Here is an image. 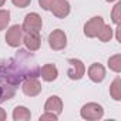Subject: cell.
Masks as SVG:
<instances>
[{
	"label": "cell",
	"instance_id": "9c48e42d",
	"mask_svg": "<svg viewBox=\"0 0 121 121\" xmlns=\"http://www.w3.org/2000/svg\"><path fill=\"white\" fill-rule=\"evenodd\" d=\"M87 74H88V78L93 81V83H103L104 78H105V67L100 63H93L88 70H87Z\"/></svg>",
	"mask_w": 121,
	"mask_h": 121
},
{
	"label": "cell",
	"instance_id": "52a82bcc",
	"mask_svg": "<svg viewBox=\"0 0 121 121\" xmlns=\"http://www.w3.org/2000/svg\"><path fill=\"white\" fill-rule=\"evenodd\" d=\"M104 26V19L101 16H94L91 17L86 24H84V36L88 39H94L97 37L98 31L101 30V27Z\"/></svg>",
	"mask_w": 121,
	"mask_h": 121
},
{
	"label": "cell",
	"instance_id": "2e32d148",
	"mask_svg": "<svg viewBox=\"0 0 121 121\" xmlns=\"http://www.w3.org/2000/svg\"><path fill=\"white\" fill-rule=\"evenodd\" d=\"M108 67L114 73L121 71V54H115V56H111L108 58Z\"/></svg>",
	"mask_w": 121,
	"mask_h": 121
},
{
	"label": "cell",
	"instance_id": "30bf717a",
	"mask_svg": "<svg viewBox=\"0 0 121 121\" xmlns=\"http://www.w3.org/2000/svg\"><path fill=\"white\" fill-rule=\"evenodd\" d=\"M44 111L54 112L60 117V114L63 112V100L58 95H50L44 103Z\"/></svg>",
	"mask_w": 121,
	"mask_h": 121
},
{
	"label": "cell",
	"instance_id": "44dd1931",
	"mask_svg": "<svg viewBox=\"0 0 121 121\" xmlns=\"http://www.w3.org/2000/svg\"><path fill=\"white\" fill-rule=\"evenodd\" d=\"M12 3H13L16 7L24 9V7H27V6L31 3V0H12Z\"/></svg>",
	"mask_w": 121,
	"mask_h": 121
},
{
	"label": "cell",
	"instance_id": "cb8c5ba5",
	"mask_svg": "<svg viewBox=\"0 0 121 121\" xmlns=\"http://www.w3.org/2000/svg\"><path fill=\"white\" fill-rule=\"evenodd\" d=\"M6 4V0H0V7H3Z\"/></svg>",
	"mask_w": 121,
	"mask_h": 121
},
{
	"label": "cell",
	"instance_id": "ba28073f",
	"mask_svg": "<svg viewBox=\"0 0 121 121\" xmlns=\"http://www.w3.org/2000/svg\"><path fill=\"white\" fill-rule=\"evenodd\" d=\"M23 44L29 51H37L41 46V37L36 31H26L23 36Z\"/></svg>",
	"mask_w": 121,
	"mask_h": 121
},
{
	"label": "cell",
	"instance_id": "ffe728a7",
	"mask_svg": "<svg viewBox=\"0 0 121 121\" xmlns=\"http://www.w3.org/2000/svg\"><path fill=\"white\" fill-rule=\"evenodd\" d=\"M40 121H46V120H51V121H57L58 120V115L54 114V112H50V111H44V114H41L39 117Z\"/></svg>",
	"mask_w": 121,
	"mask_h": 121
},
{
	"label": "cell",
	"instance_id": "8992f818",
	"mask_svg": "<svg viewBox=\"0 0 121 121\" xmlns=\"http://www.w3.org/2000/svg\"><path fill=\"white\" fill-rule=\"evenodd\" d=\"M69 70H67V76L70 80H81L86 74V66L81 60L78 58H69Z\"/></svg>",
	"mask_w": 121,
	"mask_h": 121
},
{
	"label": "cell",
	"instance_id": "3957f363",
	"mask_svg": "<svg viewBox=\"0 0 121 121\" xmlns=\"http://www.w3.org/2000/svg\"><path fill=\"white\" fill-rule=\"evenodd\" d=\"M23 36H24V31L22 29V26L19 24H13L7 29V33H6V43L13 47V48H17L22 46L23 43Z\"/></svg>",
	"mask_w": 121,
	"mask_h": 121
},
{
	"label": "cell",
	"instance_id": "603a6c76",
	"mask_svg": "<svg viewBox=\"0 0 121 121\" xmlns=\"http://www.w3.org/2000/svg\"><path fill=\"white\" fill-rule=\"evenodd\" d=\"M6 118H7V114H6L4 108H2V107H0V121H4Z\"/></svg>",
	"mask_w": 121,
	"mask_h": 121
},
{
	"label": "cell",
	"instance_id": "5bb4252c",
	"mask_svg": "<svg viewBox=\"0 0 121 121\" xmlns=\"http://www.w3.org/2000/svg\"><path fill=\"white\" fill-rule=\"evenodd\" d=\"M110 95L115 101H121V78L115 77L110 86Z\"/></svg>",
	"mask_w": 121,
	"mask_h": 121
},
{
	"label": "cell",
	"instance_id": "e0dca14e",
	"mask_svg": "<svg viewBox=\"0 0 121 121\" xmlns=\"http://www.w3.org/2000/svg\"><path fill=\"white\" fill-rule=\"evenodd\" d=\"M10 23V12L6 9H0V31L7 29Z\"/></svg>",
	"mask_w": 121,
	"mask_h": 121
},
{
	"label": "cell",
	"instance_id": "d4e9b609",
	"mask_svg": "<svg viewBox=\"0 0 121 121\" xmlns=\"http://www.w3.org/2000/svg\"><path fill=\"white\" fill-rule=\"evenodd\" d=\"M105 2H108V3H112V2H118V0H105Z\"/></svg>",
	"mask_w": 121,
	"mask_h": 121
},
{
	"label": "cell",
	"instance_id": "ac0fdd59",
	"mask_svg": "<svg viewBox=\"0 0 121 121\" xmlns=\"http://www.w3.org/2000/svg\"><path fill=\"white\" fill-rule=\"evenodd\" d=\"M111 20H112V23H114L115 26H117V24H121V2H117L115 6L112 7Z\"/></svg>",
	"mask_w": 121,
	"mask_h": 121
},
{
	"label": "cell",
	"instance_id": "d6986e66",
	"mask_svg": "<svg viewBox=\"0 0 121 121\" xmlns=\"http://www.w3.org/2000/svg\"><path fill=\"white\" fill-rule=\"evenodd\" d=\"M56 2H57V0H39V4H40V7H41L43 10L50 12L51 7L56 4Z\"/></svg>",
	"mask_w": 121,
	"mask_h": 121
},
{
	"label": "cell",
	"instance_id": "7a4b0ae2",
	"mask_svg": "<svg viewBox=\"0 0 121 121\" xmlns=\"http://www.w3.org/2000/svg\"><path fill=\"white\" fill-rule=\"evenodd\" d=\"M48 46L50 48L60 51V50H64L67 46V34L64 33V30L61 29H56L48 34Z\"/></svg>",
	"mask_w": 121,
	"mask_h": 121
},
{
	"label": "cell",
	"instance_id": "277c9868",
	"mask_svg": "<svg viewBox=\"0 0 121 121\" xmlns=\"http://www.w3.org/2000/svg\"><path fill=\"white\" fill-rule=\"evenodd\" d=\"M43 27V20L40 17L39 13H29L24 16V20H23V24H22V29L23 31H36V33H40Z\"/></svg>",
	"mask_w": 121,
	"mask_h": 121
},
{
	"label": "cell",
	"instance_id": "7c38bea8",
	"mask_svg": "<svg viewBox=\"0 0 121 121\" xmlns=\"http://www.w3.org/2000/svg\"><path fill=\"white\" fill-rule=\"evenodd\" d=\"M40 77H41L44 81L51 83V81L57 80V77H58V70H57V67H56L54 64H51V63L44 64V66L40 69Z\"/></svg>",
	"mask_w": 121,
	"mask_h": 121
},
{
	"label": "cell",
	"instance_id": "4fadbf2b",
	"mask_svg": "<svg viewBox=\"0 0 121 121\" xmlns=\"http://www.w3.org/2000/svg\"><path fill=\"white\" fill-rule=\"evenodd\" d=\"M12 117H13L14 121H29L31 118V112H30V110L27 107L17 105V107H14Z\"/></svg>",
	"mask_w": 121,
	"mask_h": 121
},
{
	"label": "cell",
	"instance_id": "8fae6325",
	"mask_svg": "<svg viewBox=\"0 0 121 121\" xmlns=\"http://www.w3.org/2000/svg\"><path fill=\"white\" fill-rule=\"evenodd\" d=\"M70 10H71V6L67 0H57L56 4L51 7V13L57 17V19H66L69 14H70Z\"/></svg>",
	"mask_w": 121,
	"mask_h": 121
},
{
	"label": "cell",
	"instance_id": "5b68a950",
	"mask_svg": "<svg viewBox=\"0 0 121 121\" xmlns=\"http://www.w3.org/2000/svg\"><path fill=\"white\" fill-rule=\"evenodd\" d=\"M41 90H43L41 83L39 81V78L36 76H30V77L24 78V81L22 84V91L27 97H37L41 93Z\"/></svg>",
	"mask_w": 121,
	"mask_h": 121
},
{
	"label": "cell",
	"instance_id": "9a60e30c",
	"mask_svg": "<svg viewBox=\"0 0 121 121\" xmlns=\"http://www.w3.org/2000/svg\"><path fill=\"white\" fill-rule=\"evenodd\" d=\"M112 34H114V29H112L110 24H105V23H104V26H103V27H101V30L98 31L97 37H98V40H100V41L107 43V41H110V40L112 39Z\"/></svg>",
	"mask_w": 121,
	"mask_h": 121
},
{
	"label": "cell",
	"instance_id": "6da1fadb",
	"mask_svg": "<svg viewBox=\"0 0 121 121\" xmlns=\"http://www.w3.org/2000/svg\"><path fill=\"white\" fill-rule=\"evenodd\" d=\"M80 115H81L83 120H87V121L101 120L103 115H104V108L98 103H87L81 107Z\"/></svg>",
	"mask_w": 121,
	"mask_h": 121
},
{
	"label": "cell",
	"instance_id": "7402d4cb",
	"mask_svg": "<svg viewBox=\"0 0 121 121\" xmlns=\"http://www.w3.org/2000/svg\"><path fill=\"white\" fill-rule=\"evenodd\" d=\"M120 30H121V24H117V27H115V39H117V41L118 43H121V34H120Z\"/></svg>",
	"mask_w": 121,
	"mask_h": 121
}]
</instances>
